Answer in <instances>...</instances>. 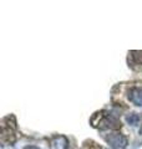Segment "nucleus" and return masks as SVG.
<instances>
[{"label":"nucleus","mask_w":142,"mask_h":149,"mask_svg":"<svg viewBox=\"0 0 142 149\" xmlns=\"http://www.w3.org/2000/svg\"><path fill=\"white\" fill-rule=\"evenodd\" d=\"M98 120L96 123H93V127H98L100 129H118L121 128V123L116 117H113L112 114L105 113V112H97L93 114Z\"/></svg>","instance_id":"1"},{"label":"nucleus","mask_w":142,"mask_h":149,"mask_svg":"<svg viewBox=\"0 0 142 149\" xmlns=\"http://www.w3.org/2000/svg\"><path fill=\"white\" fill-rule=\"evenodd\" d=\"M106 142L110 144V146L113 149H125L127 147V138L122 134H118V133H112V134H108L107 137H105Z\"/></svg>","instance_id":"2"},{"label":"nucleus","mask_w":142,"mask_h":149,"mask_svg":"<svg viewBox=\"0 0 142 149\" xmlns=\"http://www.w3.org/2000/svg\"><path fill=\"white\" fill-rule=\"evenodd\" d=\"M129 100L135 106L142 107V87H134L129 91Z\"/></svg>","instance_id":"3"},{"label":"nucleus","mask_w":142,"mask_h":149,"mask_svg":"<svg viewBox=\"0 0 142 149\" xmlns=\"http://www.w3.org/2000/svg\"><path fill=\"white\" fill-rule=\"evenodd\" d=\"M51 149H67L69 141L64 136H56L51 139Z\"/></svg>","instance_id":"4"},{"label":"nucleus","mask_w":142,"mask_h":149,"mask_svg":"<svg viewBox=\"0 0 142 149\" xmlns=\"http://www.w3.org/2000/svg\"><path fill=\"white\" fill-rule=\"evenodd\" d=\"M1 141L13 144L15 142V134H14V130L10 127H6L5 124H3L1 127Z\"/></svg>","instance_id":"5"},{"label":"nucleus","mask_w":142,"mask_h":149,"mask_svg":"<svg viewBox=\"0 0 142 149\" xmlns=\"http://www.w3.org/2000/svg\"><path fill=\"white\" fill-rule=\"evenodd\" d=\"M126 122L131 124V125H137L140 122V117H138V114H136V113H130V114H127L126 116Z\"/></svg>","instance_id":"6"},{"label":"nucleus","mask_w":142,"mask_h":149,"mask_svg":"<svg viewBox=\"0 0 142 149\" xmlns=\"http://www.w3.org/2000/svg\"><path fill=\"white\" fill-rule=\"evenodd\" d=\"M131 56L136 63L142 65V51H131Z\"/></svg>","instance_id":"7"},{"label":"nucleus","mask_w":142,"mask_h":149,"mask_svg":"<svg viewBox=\"0 0 142 149\" xmlns=\"http://www.w3.org/2000/svg\"><path fill=\"white\" fill-rule=\"evenodd\" d=\"M24 149H41V148H37V147H34V146H27V147H25Z\"/></svg>","instance_id":"8"},{"label":"nucleus","mask_w":142,"mask_h":149,"mask_svg":"<svg viewBox=\"0 0 142 149\" xmlns=\"http://www.w3.org/2000/svg\"><path fill=\"white\" fill-rule=\"evenodd\" d=\"M140 134H141V136H142V125H141V127H140Z\"/></svg>","instance_id":"9"}]
</instances>
